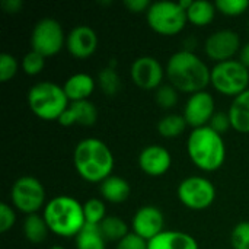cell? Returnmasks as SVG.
Instances as JSON below:
<instances>
[{
	"label": "cell",
	"mask_w": 249,
	"mask_h": 249,
	"mask_svg": "<svg viewBox=\"0 0 249 249\" xmlns=\"http://www.w3.org/2000/svg\"><path fill=\"white\" fill-rule=\"evenodd\" d=\"M166 74L177 90L191 95L204 90L212 80V70L207 64L188 50L171 55L166 64Z\"/></svg>",
	"instance_id": "6da1fadb"
},
{
	"label": "cell",
	"mask_w": 249,
	"mask_h": 249,
	"mask_svg": "<svg viewBox=\"0 0 249 249\" xmlns=\"http://www.w3.org/2000/svg\"><path fill=\"white\" fill-rule=\"evenodd\" d=\"M77 174L88 182H104L114 169V156L99 139H85L77 143L73 155Z\"/></svg>",
	"instance_id": "7a4b0ae2"
},
{
	"label": "cell",
	"mask_w": 249,
	"mask_h": 249,
	"mask_svg": "<svg viewBox=\"0 0 249 249\" xmlns=\"http://www.w3.org/2000/svg\"><path fill=\"white\" fill-rule=\"evenodd\" d=\"M187 152L193 163L206 172L222 168L226 158V146L222 136L209 125L194 128L187 140Z\"/></svg>",
	"instance_id": "3957f363"
},
{
	"label": "cell",
	"mask_w": 249,
	"mask_h": 249,
	"mask_svg": "<svg viewBox=\"0 0 249 249\" xmlns=\"http://www.w3.org/2000/svg\"><path fill=\"white\" fill-rule=\"evenodd\" d=\"M42 217L50 232L61 238L77 236L86 225L83 206L69 196H58L50 200L44 209Z\"/></svg>",
	"instance_id": "277c9868"
},
{
	"label": "cell",
	"mask_w": 249,
	"mask_h": 249,
	"mask_svg": "<svg viewBox=\"0 0 249 249\" xmlns=\"http://www.w3.org/2000/svg\"><path fill=\"white\" fill-rule=\"evenodd\" d=\"M31 111L44 121H54L67 109L69 98L61 86L54 82H39L28 92Z\"/></svg>",
	"instance_id": "5b68a950"
},
{
	"label": "cell",
	"mask_w": 249,
	"mask_h": 249,
	"mask_svg": "<svg viewBox=\"0 0 249 249\" xmlns=\"http://www.w3.org/2000/svg\"><path fill=\"white\" fill-rule=\"evenodd\" d=\"M147 23L149 26L160 34V35H177L179 34L188 18H187V10L181 7V4L177 1H155L146 12Z\"/></svg>",
	"instance_id": "8992f818"
},
{
	"label": "cell",
	"mask_w": 249,
	"mask_h": 249,
	"mask_svg": "<svg viewBox=\"0 0 249 249\" xmlns=\"http://www.w3.org/2000/svg\"><path fill=\"white\" fill-rule=\"evenodd\" d=\"M213 88L226 96H239L249 86V70L239 60L217 63L212 69Z\"/></svg>",
	"instance_id": "52a82bcc"
},
{
	"label": "cell",
	"mask_w": 249,
	"mask_h": 249,
	"mask_svg": "<svg viewBox=\"0 0 249 249\" xmlns=\"http://www.w3.org/2000/svg\"><path fill=\"white\" fill-rule=\"evenodd\" d=\"M66 38L67 36H64V31L58 20L53 18H44L32 29L31 47L32 51H36L47 58L61 51L63 45L66 44Z\"/></svg>",
	"instance_id": "ba28073f"
},
{
	"label": "cell",
	"mask_w": 249,
	"mask_h": 249,
	"mask_svg": "<svg viewBox=\"0 0 249 249\" xmlns=\"http://www.w3.org/2000/svg\"><path fill=\"white\" fill-rule=\"evenodd\" d=\"M13 206L25 214H36L45 203V190L42 184L29 175H23L12 187L10 191Z\"/></svg>",
	"instance_id": "9c48e42d"
},
{
	"label": "cell",
	"mask_w": 249,
	"mask_h": 249,
	"mask_svg": "<svg viewBox=\"0 0 249 249\" xmlns=\"http://www.w3.org/2000/svg\"><path fill=\"white\" fill-rule=\"evenodd\" d=\"M178 198L191 210H204L213 204L216 190L209 179L203 177H190L178 185Z\"/></svg>",
	"instance_id": "30bf717a"
},
{
	"label": "cell",
	"mask_w": 249,
	"mask_h": 249,
	"mask_svg": "<svg viewBox=\"0 0 249 249\" xmlns=\"http://www.w3.org/2000/svg\"><path fill=\"white\" fill-rule=\"evenodd\" d=\"M241 38L232 29H220L213 32L204 44L206 54L217 63L232 60V57L241 51Z\"/></svg>",
	"instance_id": "8fae6325"
},
{
	"label": "cell",
	"mask_w": 249,
	"mask_h": 249,
	"mask_svg": "<svg viewBox=\"0 0 249 249\" xmlns=\"http://www.w3.org/2000/svg\"><path fill=\"white\" fill-rule=\"evenodd\" d=\"M213 115H214V99L209 92L201 90L193 93L188 98L187 105L184 108V118L188 125H191L193 128L206 127L209 125Z\"/></svg>",
	"instance_id": "7c38bea8"
},
{
	"label": "cell",
	"mask_w": 249,
	"mask_h": 249,
	"mask_svg": "<svg viewBox=\"0 0 249 249\" xmlns=\"http://www.w3.org/2000/svg\"><path fill=\"white\" fill-rule=\"evenodd\" d=\"M131 79L136 86L146 90L160 88L163 79V67L155 57H139L131 64Z\"/></svg>",
	"instance_id": "4fadbf2b"
},
{
	"label": "cell",
	"mask_w": 249,
	"mask_h": 249,
	"mask_svg": "<svg viewBox=\"0 0 249 249\" xmlns=\"http://www.w3.org/2000/svg\"><path fill=\"white\" fill-rule=\"evenodd\" d=\"M165 217L163 213L155 206H143L140 207L131 222L133 233L143 238L144 241H152L158 235L163 232Z\"/></svg>",
	"instance_id": "5bb4252c"
},
{
	"label": "cell",
	"mask_w": 249,
	"mask_h": 249,
	"mask_svg": "<svg viewBox=\"0 0 249 249\" xmlns=\"http://www.w3.org/2000/svg\"><path fill=\"white\" fill-rule=\"evenodd\" d=\"M66 47L73 57L82 58V60L88 58L98 48V35L90 26H86V25L76 26L67 35Z\"/></svg>",
	"instance_id": "9a60e30c"
},
{
	"label": "cell",
	"mask_w": 249,
	"mask_h": 249,
	"mask_svg": "<svg viewBox=\"0 0 249 249\" xmlns=\"http://www.w3.org/2000/svg\"><path fill=\"white\" fill-rule=\"evenodd\" d=\"M171 163L172 158L168 149L158 144L144 147L139 156V165L142 171L150 177H160L166 174L171 168Z\"/></svg>",
	"instance_id": "2e32d148"
},
{
	"label": "cell",
	"mask_w": 249,
	"mask_h": 249,
	"mask_svg": "<svg viewBox=\"0 0 249 249\" xmlns=\"http://www.w3.org/2000/svg\"><path fill=\"white\" fill-rule=\"evenodd\" d=\"M98 120L96 107L90 101H77L70 102L67 109L58 118V123L64 127H70L74 124H80L85 127L93 125Z\"/></svg>",
	"instance_id": "e0dca14e"
},
{
	"label": "cell",
	"mask_w": 249,
	"mask_h": 249,
	"mask_svg": "<svg viewBox=\"0 0 249 249\" xmlns=\"http://www.w3.org/2000/svg\"><path fill=\"white\" fill-rule=\"evenodd\" d=\"M149 249H198V244L188 233L163 231L160 235L149 241Z\"/></svg>",
	"instance_id": "ac0fdd59"
},
{
	"label": "cell",
	"mask_w": 249,
	"mask_h": 249,
	"mask_svg": "<svg viewBox=\"0 0 249 249\" xmlns=\"http://www.w3.org/2000/svg\"><path fill=\"white\" fill-rule=\"evenodd\" d=\"M63 89L69 101L71 102L86 101L93 93L95 82H93V77L86 73H76L66 80Z\"/></svg>",
	"instance_id": "d6986e66"
},
{
	"label": "cell",
	"mask_w": 249,
	"mask_h": 249,
	"mask_svg": "<svg viewBox=\"0 0 249 249\" xmlns=\"http://www.w3.org/2000/svg\"><path fill=\"white\" fill-rule=\"evenodd\" d=\"M228 114L233 130L245 134L249 133V89L239 96L233 98Z\"/></svg>",
	"instance_id": "ffe728a7"
},
{
	"label": "cell",
	"mask_w": 249,
	"mask_h": 249,
	"mask_svg": "<svg viewBox=\"0 0 249 249\" xmlns=\"http://www.w3.org/2000/svg\"><path fill=\"white\" fill-rule=\"evenodd\" d=\"M130 191H131L130 184L124 178L117 177V175H111L104 182H101V187H99L101 196L107 201L114 203V204L124 203L128 198Z\"/></svg>",
	"instance_id": "44dd1931"
},
{
	"label": "cell",
	"mask_w": 249,
	"mask_h": 249,
	"mask_svg": "<svg viewBox=\"0 0 249 249\" xmlns=\"http://www.w3.org/2000/svg\"><path fill=\"white\" fill-rule=\"evenodd\" d=\"M216 15V4L207 0H196L187 10L188 20L196 26H206L209 25Z\"/></svg>",
	"instance_id": "7402d4cb"
},
{
	"label": "cell",
	"mask_w": 249,
	"mask_h": 249,
	"mask_svg": "<svg viewBox=\"0 0 249 249\" xmlns=\"http://www.w3.org/2000/svg\"><path fill=\"white\" fill-rule=\"evenodd\" d=\"M76 248L105 249V238L101 232V226L86 223L80 233L76 236Z\"/></svg>",
	"instance_id": "603a6c76"
},
{
	"label": "cell",
	"mask_w": 249,
	"mask_h": 249,
	"mask_svg": "<svg viewBox=\"0 0 249 249\" xmlns=\"http://www.w3.org/2000/svg\"><path fill=\"white\" fill-rule=\"evenodd\" d=\"M48 232H50V229H48L44 217H41L38 214L26 216V219L23 222V235L31 244L38 245V244L44 242L47 239Z\"/></svg>",
	"instance_id": "cb8c5ba5"
},
{
	"label": "cell",
	"mask_w": 249,
	"mask_h": 249,
	"mask_svg": "<svg viewBox=\"0 0 249 249\" xmlns=\"http://www.w3.org/2000/svg\"><path fill=\"white\" fill-rule=\"evenodd\" d=\"M99 226H101V232L105 241L120 242L130 233L127 223L121 217H117V216H107Z\"/></svg>",
	"instance_id": "d4e9b609"
},
{
	"label": "cell",
	"mask_w": 249,
	"mask_h": 249,
	"mask_svg": "<svg viewBox=\"0 0 249 249\" xmlns=\"http://www.w3.org/2000/svg\"><path fill=\"white\" fill-rule=\"evenodd\" d=\"M187 121L184 115L179 114H169L165 118H162L158 124V131L162 137L171 139L182 134L187 128Z\"/></svg>",
	"instance_id": "484cf974"
},
{
	"label": "cell",
	"mask_w": 249,
	"mask_h": 249,
	"mask_svg": "<svg viewBox=\"0 0 249 249\" xmlns=\"http://www.w3.org/2000/svg\"><path fill=\"white\" fill-rule=\"evenodd\" d=\"M98 83L102 92L108 96H114L120 90V76L114 67H105L98 74Z\"/></svg>",
	"instance_id": "4316f807"
},
{
	"label": "cell",
	"mask_w": 249,
	"mask_h": 249,
	"mask_svg": "<svg viewBox=\"0 0 249 249\" xmlns=\"http://www.w3.org/2000/svg\"><path fill=\"white\" fill-rule=\"evenodd\" d=\"M83 213H85V220L89 225H101L104 219L107 217V209L105 203L99 198H90L83 204Z\"/></svg>",
	"instance_id": "83f0119b"
},
{
	"label": "cell",
	"mask_w": 249,
	"mask_h": 249,
	"mask_svg": "<svg viewBox=\"0 0 249 249\" xmlns=\"http://www.w3.org/2000/svg\"><path fill=\"white\" fill-rule=\"evenodd\" d=\"M22 67H23V71L29 76H36L39 74L44 67H45V57L41 55L39 53L36 51H29L25 57H23V61H22Z\"/></svg>",
	"instance_id": "f1b7e54d"
},
{
	"label": "cell",
	"mask_w": 249,
	"mask_h": 249,
	"mask_svg": "<svg viewBox=\"0 0 249 249\" xmlns=\"http://www.w3.org/2000/svg\"><path fill=\"white\" fill-rule=\"evenodd\" d=\"M156 102L163 109H171L178 102V90L172 85H163L156 90Z\"/></svg>",
	"instance_id": "f546056e"
},
{
	"label": "cell",
	"mask_w": 249,
	"mask_h": 249,
	"mask_svg": "<svg viewBox=\"0 0 249 249\" xmlns=\"http://www.w3.org/2000/svg\"><path fill=\"white\" fill-rule=\"evenodd\" d=\"M249 7V0H217L216 9L226 16H239Z\"/></svg>",
	"instance_id": "4dcf8cb0"
},
{
	"label": "cell",
	"mask_w": 249,
	"mask_h": 249,
	"mask_svg": "<svg viewBox=\"0 0 249 249\" xmlns=\"http://www.w3.org/2000/svg\"><path fill=\"white\" fill-rule=\"evenodd\" d=\"M231 242L233 249H249V222H241L235 226Z\"/></svg>",
	"instance_id": "1f68e13d"
},
{
	"label": "cell",
	"mask_w": 249,
	"mask_h": 249,
	"mask_svg": "<svg viewBox=\"0 0 249 249\" xmlns=\"http://www.w3.org/2000/svg\"><path fill=\"white\" fill-rule=\"evenodd\" d=\"M18 73V61L12 54H0V80L7 82Z\"/></svg>",
	"instance_id": "d6a6232c"
},
{
	"label": "cell",
	"mask_w": 249,
	"mask_h": 249,
	"mask_svg": "<svg viewBox=\"0 0 249 249\" xmlns=\"http://www.w3.org/2000/svg\"><path fill=\"white\" fill-rule=\"evenodd\" d=\"M209 127L219 133L220 136L223 133H226L231 127H232V123H231V118H229V114L228 112H214L213 118L210 120L209 123Z\"/></svg>",
	"instance_id": "836d02e7"
},
{
	"label": "cell",
	"mask_w": 249,
	"mask_h": 249,
	"mask_svg": "<svg viewBox=\"0 0 249 249\" xmlns=\"http://www.w3.org/2000/svg\"><path fill=\"white\" fill-rule=\"evenodd\" d=\"M15 222H16V216L12 207L6 203L0 204V232L6 233L9 229H12Z\"/></svg>",
	"instance_id": "e575fe53"
},
{
	"label": "cell",
	"mask_w": 249,
	"mask_h": 249,
	"mask_svg": "<svg viewBox=\"0 0 249 249\" xmlns=\"http://www.w3.org/2000/svg\"><path fill=\"white\" fill-rule=\"evenodd\" d=\"M115 249H149V242L131 232L117 244Z\"/></svg>",
	"instance_id": "d590c367"
},
{
	"label": "cell",
	"mask_w": 249,
	"mask_h": 249,
	"mask_svg": "<svg viewBox=\"0 0 249 249\" xmlns=\"http://www.w3.org/2000/svg\"><path fill=\"white\" fill-rule=\"evenodd\" d=\"M124 6L131 10L133 13H139V12H147L149 7L152 6V3L149 0H124Z\"/></svg>",
	"instance_id": "8d00e7d4"
},
{
	"label": "cell",
	"mask_w": 249,
	"mask_h": 249,
	"mask_svg": "<svg viewBox=\"0 0 249 249\" xmlns=\"http://www.w3.org/2000/svg\"><path fill=\"white\" fill-rule=\"evenodd\" d=\"M3 9L7 12V13H16L20 10V7L23 6V3L20 0H4L1 3Z\"/></svg>",
	"instance_id": "74e56055"
},
{
	"label": "cell",
	"mask_w": 249,
	"mask_h": 249,
	"mask_svg": "<svg viewBox=\"0 0 249 249\" xmlns=\"http://www.w3.org/2000/svg\"><path fill=\"white\" fill-rule=\"evenodd\" d=\"M239 61L249 69V42H247L239 51Z\"/></svg>",
	"instance_id": "f35d334b"
},
{
	"label": "cell",
	"mask_w": 249,
	"mask_h": 249,
	"mask_svg": "<svg viewBox=\"0 0 249 249\" xmlns=\"http://www.w3.org/2000/svg\"><path fill=\"white\" fill-rule=\"evenodd\" d=\"M50 249H66V248H63V247H60V245H54V247H51Z\"/></svg>",
	"instance_id": "ab89813d"
}]
</instances>
